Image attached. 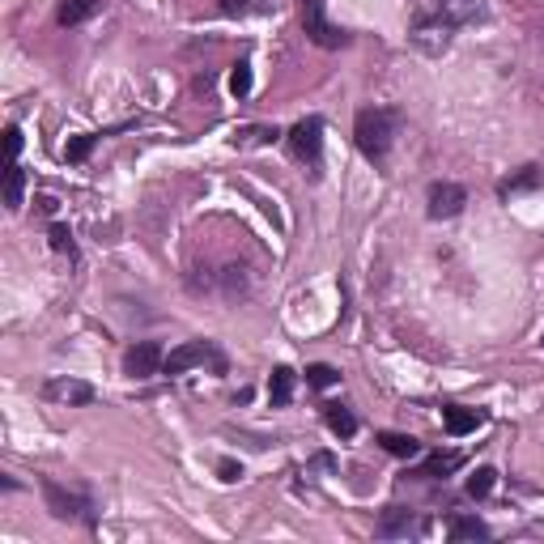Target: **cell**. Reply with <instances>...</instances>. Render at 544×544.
I'll return each mask as SVG.
<instances>
[{
    "label": "cell",
    "mask_w": 544,
    "mask_h": 544,
    "mask_svg": "<svg viewBox=\"0 0 544 544\" xmlns=\"http://www.w3.org/2000/svg\"><path fill=\"white\" fill-rule=\"evenodd\" d=\"M289 153H294L307 171H319L323 162V120L319 115H307L289 128Z\"/></svg>",
    "instance_id": "obj_5"
},
{
    "label": "cell",
    "mask_w": 544,
    "mask_h": 544,
    "mask_svg": "<svg viewBox=\"0 0 544 544\" xmlns=\"http://www.w3.org/2000/svg\"><path fill=\"white\" fill-rule=\"evenodd\" d=\"M217 476H222V481H238V476H243V464H235V459H222V464H217Z\"/></svg>",
    "instance_id": "obj_27"
},
{
    "label": "cell",
    "mask_w": 544,
    "mask_h": 544,
    "mask_svg": "<svg viewBox=\"0 0 544 544\" xmlns=\"http://www.w3.org/2000/svg\"><path fill=\"white\" fill-rule=\"evenodd\" d=\"M22 187H26L22 166H17V162H9V166H5V209H9V213L22 209Z\"/></svg>",
    "instance_id": "obj_17"
},
{
    "label": "cell",
    "mask_w": 544,
    "mask_h": 544,
    "mask_svg": "<svg viewBox=\"0 0 544 544\" xmlns=\"http://www.w3.org/2000/svg\"><path fill=\"white\" fill-rule=\"evenodd\" d=\"M379 446H383L387 455H396V459H417L421 455V443L413 438V434H379Z\"/></svg>",
    "instance_id": "obj_14"
},
{
    "label": "cell",
    "mask_w": 544,
    "mask_h": 544,
    "mask_svg": "<svg viewBox=\"0 0 544 544\" xmlns=\"http://www.w3.org/2000/svg\"><path fill=\"white\" fill-rule=\"evenodd\" d=\"M446 536H451V540H489V528H485L476 515H451Z\"/></svg>",
    "instance_id": "obj_13"
},
{
    "label": "cell",
    "mask_w": 544,
    "mask_h": 544,
    "mask_svg": "<svg viewBox=\"0 0 544 544\" xmlns=\"http://www.w3.org/2000/svg\"><path fill=\"white\" fill-rule=\"evenodd\" d=\"M51 247L60 251V256H68V260H77V243H73V235H68V225H51Z\"/></svg>",
    "instance_id": "obj_23"
},
{
    "label": "cell",
    "mask_w": 544,
    "mask_h": 544,
    "mask_svg": "<svg viewBox=\"0 0 544 544\" xmlns=\"http://www.w3.org/2000/svg\"><path fill=\"white\" fill-rule=\"evenodd\" d=\"M374 532L379 536H408L417 532V515L408 507H387L383 515H379V523H374Z\"/></svg>",
    "instance_id": "obj_11"
},
{
    "label": "cell",
    "mask_w": 544,
    "mask_h": 544,
    "mask_svg": "<svg viewBox=\"0 0 544 544\" xmlns=\"http://www.w3.org/2000/svg\"><path fill=\"white\" fill-rule=\"evenodd\" d=\"M298 9H302V30H307V38L315 47L336 51L349 43V30H340V26L328 17V0H302Z\"/></svg>",
    "instance_id": "obj_4"
},
{
    "label": "cell",
    "mask_w": 544,
    "mask_h": 544,
    "mask_svg": "<svg viewBox=\"0 0 544 544\" xmlns=\"http://www.w3.org/2000/svg\"><path fill=\"white\" fill-rule=\"evenodd\" d=\"M277 128H243L238 132V141H247V145H268V141H277Z\"/></svg>",
    "instance_id": "obj_25"
},
{
    "label": "cell",
    "mask_w": 544,
    "mask_h": 544,
    "mask_svg": "<svg viewBox=\"0 0 544 544\" xmlns=\"http://www.w3.org/2000/svg\"><path fill=\"white\" fill-rule=\"evenodd\" d=\"M99 145V132H81L73 136L68 145H64V162H86L89 158V149Z\"/></svg>",
    "instance_id": "obj_21"
},
{
    "label": "cell",
    "mask_w": 544,
    "mask_h": 544,
    "mask_svg": "<svg viewBox=\"0 0 544 544\" xmlns=\"http://www.w3.org/2000/svg\"><path fill=\"white\" fill-rule=\"evenodd\" d=\"M485 17V0H434L430 13H417L413 22V43L425 51H443L459 26Z\"/></svg>",
    "instance_id": "obj_1"
},
{
    "label": "cell",
    "mask_w": 544,
    "mask_h": 544,
    "mask_svg": "<svg viewBox=\"0 0 544 544\" xmlns=\"http://www.w3.org/2000/svg\"><path fill=\"white\" fill-rule=\"evenodd\" d=\"M336 379H340V374H336L332 366H323V361H319V366H307V383L319 387V392H323V387H332Z\"/></svg>",
    "instance_id": "obj_24"
},
{
    "label": "cell",
    "mask_w": 544,
    "mask_h": 544,
    "mask_svg": "<svg viewBox=\"0 0 544 544\" xmlns=\"http://www.w3.org/2000/svg\"><path fill=\"white\" fill-rule=\"evenodd\" d=\"M455 468H459V455H430L413 476H421V481H438V476H446V472H455Z\"/></svg>",
    "instance_id": "obj_18"
},
{
    "label": "cell",
    "mask_w": 544,
    "mask_h": 544,
    "mask_svg": "<svg viewBox=\"0 0 544 544\" xmlns=\"http://www.w3.org/2000/svg\"><path fill=\"white\" fill-rule=\"evenodd\" d=\"M162 366H166V353H162L158 340H136V345L124 353L128 379H153V374H162Z\"/></svg>",
    "instance_id": "obj_8"
},
{
    "label": "cell",
    "mask_w": 544,
    "mask_h": 544,
    "mask_svg": "<svg viewBox=\"0 0 544 544\" xmlns=\"http://www.w3.org/2000/svg\"><path fill=\"white\" fill-rule=\"evenodd\" d=\"M464 204H468V192H464L459 183H430V192H425V213H430L434 222H451V217H459Z\"/></svg>",
    "instance_id": "obj_7"
},
{
    "label": "cell",
    "mask_w": 544,
    "mask_h": 544,
    "mask_svg": "<svg viewBox=\"0 0 544 544\" xmlns=\"http://www.w3.org/2000/svg\"><path fill=\"white\" fill-rule=\"evenodd\" d=\"M443 425H446V434H451V438H464V434L481 430V425H485V413H481V408H459V404H451V408H443Z\"/></svg>",
    "instance_id": "obj_10"
},
{
    "label": "cell",
    "mask_w": 544,
    "mask_h": 544,
    "mask_svg": "<svg viewBox=\"0 0 544 544\" xmlns=\"http://www.w3.org/2000/svg\"><path fill=\"white\" fill-rule=\"evenodd\" d=\"M94 387L86 383V379H47L43 383V400H51V404H68V408H86V404H94Z\"/></svg>",
    "instance_id": "obj_9"
},
{
    "label": "cell",
    "mask_w": 544,
    "mask_h": 544,
    "mask_svg": "<svg viewBox=\"0 0 544 544\" xmlns=\"http://www.w3.org/2000/svg\"><path fill=\"white\" fill-rule=\"evenodd\" d=\"M494 485H497V472L494 468H476L468 476V497H476V502H481V497L494 494Z\"/></svg>",
    "instance_id": "obj_20"
},
{
    "label": "cell",
    "mask_w": 544,
    "mask_h": 544,
    "mask_svg": "<svg viewBox=\"0 0 544 544\" xmlns=\"http://www.w3.org/2000/svg\"><path fill=\"white\" fill-rule=\"evenodd\" d=\"M38 489H43V502H47V510L56 515V519L64 523H86V528H94V502H89V494H77V489H64L60 481H51V476H43L38 481Z\"/></svg>",
    "instance_id": "obj_3"
},
{
    "label": "cell",
    "mask_w": 544,
    "mask_h": 544,
    "mask_svg": "<svg viewBox=\"0 0 544 544\" xmlns=\"http://www.w3.org/2000/svg\"><path fill=\"white\" fill-rule=\"evenodd\" d=\"M222 13L235 17V13H247V0H222Z\"/></svg>",
    "instance_id": "obj_28"
},
{
    "label": "cell",
    "mask_w": 544,
    "mask_h": 544,
    "mask_svg": "<svg viewBox=\"0 0 544 544\" xmlns=\"http://www.w3.org/2000/svg\"><path fill=\"white\" fill-rule=\"evenodd\" d=\"M400 124H404V115H400L396 107H366V111H358V120H353V141H358L361 158L383 162L387 153H392V141H396Z\"/></svg>",
    "instance_id": "obj_2"
},
{
    "label": "cell",
    "mask_w": 544,
    "mask_h": 544,
    "mask_svg": "<svg viewBox=\"0 0 544 544\" xmlns=\"http://www.w3.org/2000/svg\"><path fill=\"white\" fill-rule=\"evenodd\" d=\"M204 361H213V371H225V358L209 345V340H187V345H179V349L166 353L162 374H183V371H192V366H204Z\"/></svg>",
    "instance_id": "obj_6"
},
{
    "label": "cell",
    "mask_w": 544,
    "mask_h": 544,
    "mask_svg": "<svg viewBox=\"0 0 544 544\" xmlns=\"http://www.w3.org/2000/svg\"><path fill=\"white\" fill-rule=\"evenodd\" d=\"M94 5H99V0H64L60 13H56V22L60 26H81L89 13H94Z\"/></svg>",
    "instance_id": "obj_19"
},
{
    "label": "cell",
    "mask_w": 544,
    "mask_h": 544,
    "mask_svg": "<svg viewBox=\"0 0 544 544\" xmlns=\"http://www.w3.org/2000/svg\"><path fill=\"white\" fill-rule=\"evenodd\" d=\"M294 383H298V374L289 371V366H277V371H272V379H268V400H272V408H285L289 400H294Z\"/></svg>",
    "instance_id": "obj_12"
},
{
    "label": "cell",
    "mask_w": 544,
    "mask_h": 544,
    "mask_svg": "<svg viewBox=\"0 0 544 544\" xmlns=\"http://www.w3.org/2000/svg\"><path fill=\"white\" fill-rule=\"evenodd\" d=\"M230 94H235V99H247L251 94V64L247 60L235 64V73H230Z\"/></svg>",
    "instance_id": "obj_22"
},
{
    "label": "cell",
    "mask_w": 544,
    "mask_h": 544,
    "mask_svg": "<svg viewBox=\"0 0 544 544\" xmlns=\"http://www.w3.org/2000/svg\"><path fill=\"white\" fill-rule=\"evenodd\" d=\"M323 421H328V430L340 434V438H353V434H358V417H353L345 404H328L323 408Z\"/></svg>",
    "instance_id": "obj_16"
},
{
    "label": "cell",
    "mask_w": 544,
    "mask_h": 544,
    "mask_svg": "<svg viewBox=\"0 0 544 544\" xmlns=\"http://www.w3.org/2000/svg\"><path fill=\"white\" fill-rule=\"evenodd\" d=\"M536 187H544V171L540 166H523L515 179H507V183L497 187L502 196H519V192H536Z\"/></svg>",
    "instance_id": "obj_15"
},
{
    "label": "cell",
    "mask_w": 544,
    "mask_h": 544,
    "mask_svg": "<svg viewBox=\"0 0 544 544\" xmlns=\"http://www.w3.org/2000/svg\"><path fill=\"white\" fill-rule=\"evenodd\" d=\"M5 149H9V162H17V153H22V128L17 124L5 132Z\"/></svg>",
    "instance_id": "obj_26"
},
{
    "label": "cell",
    "mask_w": 544,
    "mask_h": 544,
    "mask_svg": "<svg viewBox=\"0 0 544 544\" xmlns=\"http://www.w3.org/2000/svg\"><path fill=\"white\" fill-rule=\"evenodd\" d=\"M540 340H544V336H540Z\"/></svg>",
    "instance_id": "obj_30"
},
{
    "label": "cell",
    "mask_w": 544,
    "mask_h": 544,
    "mask_svg": "<svg viewBox=\"0 0 544 544\" xmlns=\"http://www.w3.org/2000/svg\"><path fill=\"white\" fill-rule=\"evenodd\" d=\"M35 204H38V213H47V217H51V213H56V200H51V196H38Z\"/></svg>",
    "instance_id": "obj_29"
}]
</instances>
